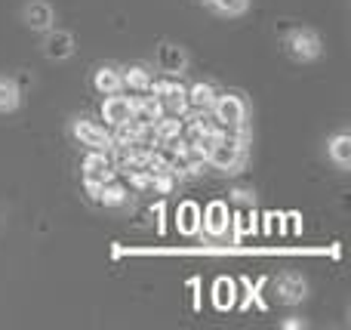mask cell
<instances>
[{
	"label": "cell",
	"instance_id": "cell-9",
	"mask_svg": "<svg viewBox=\"0 0 351 330\" xmlns=\"http://www.w3.org/2000/svg\"><path fill=\"white\" fill-rule=\"evenodd\" d=\"M176 228L182 235H188V238L200 235V207L194 201H182L176 207Z\"/></svg>",
	"mask_w": 351,
	"mask_h": 330
},
{
	"label": "cell",
	"instance_id": "cell-15",
	"mask_svg": "<svg viewBox=\"0 0 351 330\" xmlns=\"http://www.w3.org/2000/svg\"><path fill=\"white\" fill-rule=\"evenodd\" d=\"M96 204H105V207H127L130 204V189L123 182H117V176L108 179V182L99 189Z\"/></svg>",
	"mask_w": 351,
	"mask_h": 330
},
{
	"label": "cell",
	"instance_id": "cell-24",
	"mask_svg": "<svg viewBox=\"0 0 351 330\" xmlns=\"http://www.w3.org/2000/svg\"><path fill=\"white\" fill-rule=\"evenodd\" d=\"M284 327H287V330H299V327H305V321H299V318H290V321H284Z\"/></svg>",
	"mask_w": 351,
	"mask_h": 330
},
{
	"label": "cell",
	"instance_id": "cell-2",
	"mask_svg": "<svg viewBox=\"0 0 351 330\" xmlns=\"http://www.w3.org/2000/svg\"><path fill=\"white\" fill-rule=\"evenodd\" d=\"M206 164H213L222 173H237L243 164H247V142H234V139L225 136L222 142H216V145L210 148Z\"/></svg>",
	"mask_w": 351,
	"mask_h": 330
},
{
	"label": "cell",
	"instance_id": "cell-3",
	"mask_svg": "<svg viewBox=\"0 0 351 330\" xmlns=\"http://www.w3.org/2000/svg\"><path fill=\"white\" fill-rule=\"evenodd\" d=\"M210 111H213V121L222 123V127H241V123H247V102L237 93H219Z\"/></svg>",
	"mask_w": 351,
	"mask_h": 330
},
{
	"label": "cell",
	"instance_id": "cell-16",
	"mask_svg": "<svg viewBox=\"0 0 351 330\" xmlns=\"http://www.w3.org/2000/svg\"><path fill=\"white\" fill-rule=\"evenodd\" d=\"M93 86H96L102 96H111V93H121L123 90V78H121V68L114 65H102L93 78Z\"/></svg>",
	"mask_w": 351,
	"mask_h": 330
},
{
	"label": "cell",
	"instance_id": "cell-19",
	"mask_svg": "<svg viewBox=\"0 0 351 330\" xmlns=\"http://www.w3.org/2000/svg\"><path fill=\"white\" fill-rule=\"evenodd\" d=\"M231 222H234V235H237V241H243L247 235H256V213H253V207H243Z\"/></svg>",
	"mask_w": 351,
	"mask_h": 330
},
{
	"label": "cell",
	"instance_id": "cell-12",
	"mask_svg": "<svg viewBox=\"0 0 351 330\" xmlns=\"http://www.w3.org/2000/svg\"><path fill=\"white\" fill-rule=\"evenodd\" d=\"M43 53H47L49 59H56V62L68 59V56L74 53V37L68 34V31H53L49 28L47 40H43Z\"/></svg>",
	"mask_w": 351,
	"mask_h": 330
},
{
	"label": "cell",
	"instance_id": "cell-7",
	"mask_svg": "<svg viewBox=\"0 0 351 330\" xmlns=\"http://www.w3.org/2000/svg\"><path fill=\"white\" fill-rule=\"evenodd\" d=\"M102 117H105V123H111V127H121V123H127L130 117H133V99L121 96V93H111V96H105Z\"/></svg>",
	"mask_w": 351,
	"mask_h": 330
},
{
	"label": "cell",
	"instance_id": "cell-17",
	"mask_svg": "<svg viewBox=\"0 0 351 330\" xmlns=\"http://www.w3.org/2000/svg\"><path fill=\"white\" fill-rule=\"evenodd\" d=\"M234 294H237V284L231 281V278H219L216 284H213V303H216V309H231L234 306Z\"/></svg>",
	"mask_w": 351,
	"mask_h": 330
},
{
	"label": "cell",
	"instance_id": "cell-5",
	"mask_svg": "<svg viewBox=\"0 0 351 330\" xmlns=\"http://www.w3.org/2000/svg\"><path fill=\"white\" fill-rule=\"evenodd\" d=\"M71 133L80 145L96 148V152H111V145H114L111 133H105V127H99V123H93V121H74Z\"/></svg>",
	"mask_w": 351,
	"mask_h": 330
},
{
	"label": "cell",
	"instance_id": "cell-22",
	"mask_svg": "<svg viewBox=\"0 0 351 330\" xmlns=\"http://www.w3.org/2000/svg\"><path fill=\"white\" fill-rule=\"evenodd\" d=\"M231 198H234L237 204H243V207H253V191L250 189H234L231 191Z\"/></svg>",
	"mask_w": 351,
	"mask_h": 330
},
{
	"label": "cell",
	"instance_id": "cell-18",
	"mask_svg": "<svg viewBox=\"0 0 351 330\" xmlns=\"http://www.w3.org/2000/svg\"><path fill=\"white\" fill-rule=\"evenodd\" d=\"M327 152H330V158H333V164L348 167L351 164V136L348 133L333 136V139H330V145H327Z\"/></svg>",
	"mask_w": 351,
	"mask_h": 330
},
{
	"label": "cell",
	"instance_id": "cell-23",
	"mask_svg": "<svg viewBox=\"0 0 351 330\" xmlns=\"http://www.w3.org/2000/svg\"><path fill=\"white\" fill-rule=\"evenodd\" d=\"M152 213L158 216V232H164V204H158V207H154Z\"/></svg>",
	"mask_w": 351,
	"mask_h": 330
},
{
	"label": "cell",
	"instance_id": "cell-14",
	"mask_svg": "<svg viewBox=\"0 0 351 330\" xmlns=\"http://www.w3.org/2000/svg\"><path fill=\"white\" fill-rule=\"evenodd\" d=\"M219 90L213 84H206V80H197L194 86H188V108L191 111H210L213 102H216Z\"/></svg>",
	"mask_w": 351,
	"mask_h": 330
},
{
	"label": "cell",
	"instance_id": "cell-1",
	"mask_svg": "<svg viewBox=\"0 0 351 330\" xmlns=\"http://www.w3.org/2000/svg\"><path fill=\"white\" fill-rule=\"evenodd\" d=\"M80 170H84V185H86V191H90L93 201L99 198V189H102V185L108 182V179H114V176H117L114 158H111L108 152H96V148H90V154L84 158Z\"/></svg>",
	"mask_w": 351,
	"mask_h": 330
},
{
	"label": "cell",
	"instance_id": "cell-20",
	"mask_svg": "<svg viewBox=\"0 0 351 330\" xmlns=\"http://www.w3.org/2000/svg\"><path fill=\"white\" fill-rule=\"evenodd\" d=\"M19 105V90L10 80H0V111H12Z\"/></svg>",
	"mask_w": 351,
	"mask_h": 330
},
{
	"label": "cell",
	"instance_id": "cell-21",
	"mask_svg": "<svg viewBox=\"0 0 351 330\" xmlns=\"http://www.w3.org/2000/svg\"><path fill=\"white\" fill-rule=\"evenodd\" d=\"M210 3H213V10L222 12V16H241L250 0H210Z\"/></svg>",
	"mask_w": 351,
	"mask_h": 330
},
{
	"label": "cell",
	"instance_id": "cell-8",
	"mask_svg": "<svg viewBox=\"0 0 351 330\" xmlns=\"http://www.w3.org/2000/svg\"><path fill=\"white\" fill-rule=\"evenodd\" d=\"M274 290H278V300L287 303V306H296V303H302L308 296V284L299 275H280L274 281Z\"/></svg>",
	"mask_w": 351,
	"mask_h": 330
},
{
	"label": "cell",
	"instance_id": "cell-4",
	"mask_svg": "<svg viewBox=\"0 0 351 330\" xmlns=\"http://www.w3.org/2000/svg\"><path fill=\"white\" fill-rule=\"evenodd\" d=\"M228 226H231V213L225 201H210L206 210H200V232H206L210 238L228 235Z\"/></svg>",
	"mask_w": 351,
	"mask_h": 330
},
{
	"label": "cell",
	"instance_id": "cell-6",
	"mask_svg": "<svg viewBox=\"0 0 351 330\" xmlns=\"http://www.w3.org/2000/svg\"><path fill=\"white\" fill-rule=\"evenodd\" d=\"M287 49H290V56L296 62H311L321 56V37L308 28H299L287 37Z\"/></svg>",
	"mask_w": 351,
	"mask_h": 330
},
{
	"label": "cell",
	"instance_id": "cell-10",
	"mask_svg": "<svg viewBox=\"0 0 351 330\" xmlns=\"http://www.w3.org/2000/svg\"><path fill=\"white\" fill-rule=\"evenodd\" d=\"M121 78H123V90H130V96L133 99L152 93V78L154 74L148 71V68L133 65V68H127V71H121Z\"/></svg>",
	"mask_w": 351,
	"mask_h": 330
},
{
	"label": "cell",
	"instance_id": "cell-13",
	"mask_svg": "<svg viewBox=\"0 0 351 330\" xmlns=\"http://www.w3.org/2000/svg\"><path fill=\"white\" fill-rule=\"evenodd\" d=\"M53 19H56L53 6L43 3V0H31V3L25 6V22L34 31H49L53 28Z\"/></svg>",
	"mask_w": 351,
	"mask_h": 330
},
{
	"label": "cell",
	"instance_id": "cell-11",
	"mask_svg": "<svg viewBox=\"0 0 351 330\" xmlns=\"http://www.w3.org/2000/svg\"><path fill=\"white\" fill-rule=\"evenodd\" d=\"M188 65V56L182 47H176V43H164V47L158 49V68L164 74H182Z\"/></svg>",
	"mask_w": 351,
	"mask_h": 330
}]
</instances>
